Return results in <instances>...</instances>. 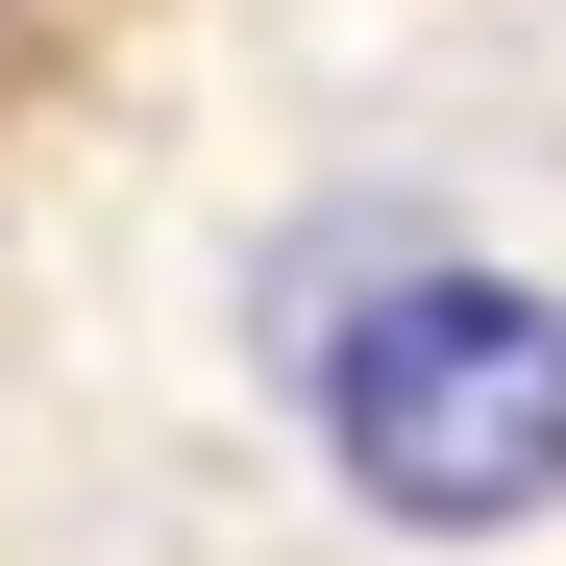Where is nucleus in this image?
<instances>
[{
    "label": "nucleus",
    "mask_w": 566,
    "mask_h": 566,
    "mask_svg": "<svg viewBox=\"0 0 566 566\" xmlns=\"http://www.w3.org/2000/svg\"><path fill=\"white\" fill-rule=\"evenodd\" d=\"M271 395H296L321 493L395 542H542L566 517V271L493 222L345 198L271 271Z\"/></svg>",
    "instance_id": "1"
}]
</instances>
